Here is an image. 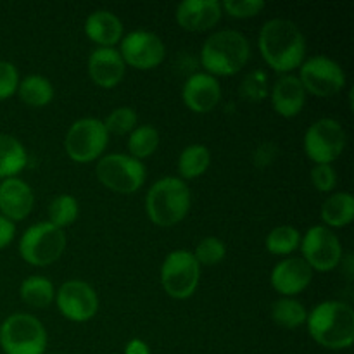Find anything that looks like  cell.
<instances>
[{
  "label": "cell",
  "mask_w": 354,
  "mask_h": 354,
  "mask_svg": "<svg viewBox=\"0 0 354 354\" xmlns=\"http://www.w3.org/2000/svg\"><path fill=\"white\" fill-rule=\"evenodd\" d=\"M258 45L266 64L282 75H290V71L301 68L306 57V38L303 31L296 23L282 17L263 24Z\"/></svg>",
  "instance_id": "obj_1"
},
{
  "label": "cell",
  "mask_w": 354,
  "mask_h": 354,
  "mask_svg": "<svg viewBox=\"0 0 354 354\" xmlns=\"http://www.w3.org/2000/svg\"><path fill=\"white\" fill-rule=\"evenodd\" d=\"M308 332L324 348L332 351L351 348L354 342V310L342 301H325L315 306L306 318Z\"/></svg>",
  "instance_id": "obj_2"
},
{
  "label": "cell",
  "mask_w": 354,
  "mask_h": 354,
  "mask_svg": "<svg viewBox=\"0 0 354 354\" xmlns=\"http://www.w3.org/2000/svg\"><path fill=\"white\" fill-rule=\"evenodd\" d=\"M251 57V44L242 33L221 30L211 35L201 48V62L211 76H234L245 68Z\"/></svg>",
  "instance_id": "obj_3"
},
{
  "label": "cell",
  "mask_w": 354,
  "mask_h": 354,
  "mask_svg": "<svg viewBox=\"0 0 354 354\" xmlns=\"http://www.w3.org/2000/svg\"><path fill=\"white\" fill-rule=\"evenodd\" d=\"M190 189L187 182L176 176H165L152 183L145 197V211L149 220L158 227H175L189 214Z\"/></svg>",
  "instance_id": "obj_4"
},
{
  "label": "cell",
  "mask_w": 354,
  "mask_h": 354,
  "mask_svg": "<svg viewBox=\"0 0 354 354\" xmlns=\"http://www.w3.org/2000/svg\"><path fill=\"white\" fill-rule=\"evenodd\" d=\"M0 346L6 354H44L47 332L33 315L14 313L0 325Z\"/></svg>",
  "instance_id": "obj_5"
},
{
  "label": "cell",
  "mask_w": 354,
  "mask_h": 354,
  "mask_svg": "<svg viewBox=\"0 0 354 354\" xmlns=\"http://www.w3.org/2000/svg\"><path fill=\"white\" fill-rule=\"evenodd\" d=\"M66 244L64 230L48 221H41L24 232L19 241V254L31 266H48L61 259Z\"/></svg>",
  "instance_id": "obj_6"
},
{
  "label": "cell",
  "mask_w": 354,
  "mask_h": 354,
  "mask_svg": "<svg viewBox=\"0 0 354 354\" xmlns=\"http://www.w3.org/2000/svg\"><path fill=\"white\" fill-rule=\"evenodd\" d=\"M109 144V133H107L104 121L97 118H82L69 127L64 138V149L69 159L75 162H92L102 158Z\"/></svg>",
  "instance_id": "obj_7"
},
{
  "label": "cell",
  "mask_w": 354,
  "mask_h": 354,
  "mask_svg": "<svg viewBox=\"0 0 354 354\" xmlns=\"http://www.w3.org/2000/svg\"><path fill=\"white\" fill-rule=\"evenodd\" d=\"M95 175L113 192L133 194L144 185L145 166L130 154H107L97 162Z\"/></svg>",
  "instance_id": "obj_8"
},
{
  "label": "cell",
  "mask_w": 354,
  "mask_h": 354,
  "mask_svg": "<svg viewBox=\"0 0 354 354\" xmlns=\"http://www.w3.org/2000/svg\"><path fill=\"white\" fill-rule=\"evenodd\" d=\"M348 135L342 124L332 118L315 121L304 133V152L315 165H332L342 156Z\"/></svg>",
  "instance_id": "obj_9"
},
{
  "label": "cell",
  "mask_w": 354,
  "mask_h": 354,
  "mask_svg": "<svg viewBox=\"0 0 354 354\" xmlns=\"http://www.w3.org/2000/svg\"><path fill=\"white\" fill-rule=\"evenodd\" d=\"M201 280V266L192 252L173 251L166 256L161 266V283L173 299H189L197 290Z\"/></svg>",
  "instance_id": "obj_10"
},
{
  "label": "cell",
  "mask_w": 354,
  "mask_h": 354,
  "mask_svg": "<svg viewBox=\"0 0 354 354\" xmlns=\"http://www.w3.org/2000/svg\"><path fill=\"white\" fill-rule=\"evenodd\" d=\"M297 78L303 83L306 93L315 97H332L341 92L346 85L344 69L327 55L304 59Z\"/></svg>",
  "instance_id": "obj_11"
},
{
  "label": "cell",
  "mask_w": 354,
  "mask_h": 354,
  "mask_svg": "<svg viewBox=\"0 0 354 354\" xmlns=\"http://www.w3.org/2000/svg\"><path fill=\"white\" fill-rule=\"evenodd\" d=\"M303 259L311 270L317 272H332L342 261V244L337 235L324 225L311 227L301 237Z\"/></svg>",
  "instance_id": "obj_12"
},
{
  "label": "cell",
  "mask_w": 354,
  "mask_h": 354,
  "mask_svg": "<svg viewBox=\"0 0 354 354\" xmlns=\"http://www.w3.org/2000/svg\"><path fill=\"white\" fill-rule=\"evenodd\" d=\"M55 304L64 318L76 324L92 320L99 311V296L90 283L68 280L55 290Z\"/></svg>",
  "instance_id": "obj_13"
},
{
  "label": "cell",
  "mask_w": 354,
  "mask_h": 354,
  "mask_svg": "<svg viewBox=\"0 0 354 354\" xmlns=\"http://www.w3.org/2000/svg\"><path fill=\"white\" fill-rule=\"evenodd\" d=\"M118 52L127 66L147 71V69L158 68L165 61L166 47L156 33L137 30L123 37Z\"/></svg>",
  "instance_id": "obj_14"
},
{
  "label": "cell",
  "mask_w": 354,
  "mask_h": 354,
  "mask_svg": "<svg viewBox=\"0 0 354 354\" xmlns=\"http://www.w3.org/2000/svg\"><path fill=\"white\" fill-rule=\"evenodd\" d=\"M182 99L192 113H211L221 100V86L214 76L207 73H194L183 85Z\"/></svg>",
  "instance_id": "obj_15"
},
{
  "label": "cell",
  "mask_w": 354,
  "mask_h": 354,
  "mask_svg": "<svg viewBox=\"0 0 354 354\" xmlns=\"http://www.w3.org/2000/svg\"><path fill=\"white\" fill-rule=\"evenodd\" d=\"M223 16L218 0H183L176 7V23L185 31L201 33L216 26Z\"/></svg>",
  "instance_id": "obj_16"
},
{
  "label": "cell",
  "mask_w": 354,
  "mask_h": 354,
  "mask_svg": "<svg viewBox=\"0 0 354 354\" xmlns=\"http://www.w3.org/2000/svg\"><path fill=\"white\" fill-rule=\"evenodd\" d=\"M313 280V270L303 258H286L277 263L272 272L273 289L283 297H292L310 287Z\"/></svg>",
  "instance_id": "obj_17"
},
{
  "label": "cell",
  "mask_w": 354,
  "mask_h": 354,
  "mask_svg": "<svg viewBox=\"0 0 354 354\" xmlns=\"http://www.w3.org/2000/svg\"><path fill=\"white\" fill-rule=\"evenodd\" d=\"M35 206V194L26 182L6 178L0 182V214L7 220L21 221L30 216Z\"/></svg>",
  "instance_id": "obj_18"
},
{
  "label": "cell",
  "mask_w": 354,
  "mask_h": 354,
  "mask_svg": "<svg viewBox=\"0 0 354 354\" xmlns=\"http://www.w3.org/2000/svg\"><path fill=\"white\" fill-rule=\"evenodd\" d=\"M88 76L100 88H114L121 83L127 73V64L116 48L97 47L88 57Z\"/></svg>",
  "instance_id": "obj_19"
},
{
  "label": "cell",
  "mask_w": 354,
  "mask_h": 354,
  "mask_svg": "<svg viewBox=\"0 0 354 354\" xmlns=\"http://www.w3.org/2000/svg\"><path fill=\"white\" fill-rule=\"evenodd\" d=\"M306 90L297 76L283 75L272 88V106L282 118H294L306 104Z\"/></svg>",
  "instance_id": "obj_20"
},
{
  "label": "cell",
  "mask_w": 354,
  "mask_h": 354,
  "mask_svg": "<svg viewBox=\"0 0 354 354\" xmlns=\"http://www.w3.org/2000/svg\"><path fill=\"white\" fill-rule=\"evenodd\" d=\"M123 23L111 10H95L85 21V35L99 47L114 48L123 40Z\"/></svg>",
  "instance_id": "obj_21"
},
{
  "label": "cell",
  "mask_w": 354,
  "mask_h": 354,
  "mask_svg": "<svg viewBox=\"0 0 354 354\" xmlns=\"http://www.w3.org/2000/svg\"><path fill=\"white\" fill-rule=\"evenodd\" d=\"M324 227L344 228L354 220V197L349 192L332 194L320 209Z\"/></svg>",
  "instance_id": "obj_22"
},
{
  "label": "cell",
  "mask_w": 354,
  "mask_h": 354,
  "mask_svg": "<svg viewBox=\"0 0 354 354\" xmlns=\"http://www.w3.org/2000/svg\"><path fill=\"white\" fill-rule=\"evenodd\" d=\"M28 165V152L16 137L0 133V178H14Z\"/></svg>",
  "instance_id": "obj_23"
},
{
  "label": "cell",
  "mask_w": 354,
  "mask_h": 354,
  "mask_svg": "<svg viewBox=\"0 0 354 354\" xmlns=\"http://www.w3.org/2000/svg\"><path fill=\"white\" fill-rule=\"evenodd\" d=\"M17 95L26 106L45 107L54 99V86L50 80L41 75H30L23 78L17 86Z\"/></svg>",
  "instance_id": "obj_24"
},
{
  "label": "cell",
  "mask_w": 354,
  "mask_h": 354,
  "mask_svg": "<svg viewBox=\"0 0 354 354\" xmlns=\"http://www.w3.org/2000/svg\"><path fill=\"white\" fill-rule=\"evenodd\" d=\"M211 165V152L206 145L192 144L182 151L178 158L180 178L194 180L203 176Z\"/></svg>",
  "instance_id": "obj_25"
},
{
  "label": "cell",
  "mask_w": 354,
  "mask_h": 354,
  "mask_svg": "<svg viewBox=\"0 0 354 354\" xmlns=\"http://www.w3.org/2000/svg\"><path fill=\"white\" fill-rule=\"evenodd\" d=\"M19 296L28 306L44 310V308L50 306L52 301L55 299V287L45 277L31 275L21 283Z\"/></svg>",
  "instance_id": "obj_26"
},
{
  "label": "cell",
  "mask_w": 354,
  "mask_h": 354,
  "mask_svg": "<svg viewBox=\"0 0 354 354\" xmlns=\"http://www.w3.org/2000/svg\"><path fill=\"white\" fill-rule=\"evenodd\" d=\"M159 142H161L159 131L151 124H142L128 135V152L131 158L142 161L145 158H151L158 151Z\"/></svg>",
  "instance_id": "obj_27"
},
{
  "label": "cell",
  "mask_w": 354,
  "mask_h": 354,
  "mask_svg": "<svg viewBox=\"0 0 354 354\" xmlns=\"http://www.w3.org/2000/svg\"><path fill=\"white\" fill-rule=\"evenodd\" d=\"M308 311L299 301L282 297L272 308V320L282 328H297L306 324Z\"/></svg>",
  "instance_id": "obj_28"
},
{
  "label": "cell",
  "mask_w": 354,
  "mask_h": 354,
  "mask_svg": "<svg viewBox=\"0 0 354 354\" xmlns=\"http://www.w3.org/2000/svg\"><path fill=\"white\" fill-rule=\"evenodd\" d=\"M299 230L290 225H280L266 235V251L275 256H289L301 245Z\"/></svg>",
  "instance_id": "obj_29"
},
{
  "label": "cell",
  "mask_w": 354,
  "mask_h": 354,
  "mask_svg": "<svg viewBox=\"0 0 354 354\" xmlns=\"http://www.w3.org/2000/svg\"><path fill=\"white\" fill-rule=\"evenodd\" d=\"M80 214V204L76 197L69 196V194H62L52 199L48 204V223L54 227L64 230L66 227L73 225Z\"/></svg>",
  "instance_id": "obj_30"
},
{
  "label": "cell",
  "mask_w": 354,
  "mask_h": 354,
  "mask_svg": "<svg viewBox=\"0 0 354 354\" xmlns=\"http://www.w3.org/2000/svg\"><path fill=\"white\" fill-rule=\"evenodd\" d=\"M137 113L131 107H116L104 121L109 135H130L137 128Z\"/></svg>",
  "instance_id": "obj_31"
},
{
  "label": "cell",
  "mask_w": 354,
  "mask_h": 354,
  "mask_svg": "<svg viewBox=\"0 0 354 354\" xmlns=\"http://www.w3.org/2000/svg\"><path fill=\"white\" fill-rule=\"evenodd\" d=\"M199 266H214L221 263L227 256V248L216 237H204L192 252Z\"/></svg>",
  "instance_id": "obj_32"
},
{
  "label": "cell",
  "mask_w": 354,
  "mask_h": 354,
  "mask_svg": "<svg viewBox=\"0 0 354 354\" xmlns=\"http://www.w3.org/2000/svg\"><path fill=\"white\" fill-rule=\"evenodd\" d=\"M268 78L263 71L249 73L241 85L242 97L249 102H261L265 97H268Z\"/></svg>",
  "instance_id": "obj_33"
},
{
  "label": "cell",
  "mask_w": 354,
  "mask_h": 354,
  "mask_svg": "<svg viewBox=\"0 0 354 354\" xmlns=\"http://www.w3.org/2000/svg\"><path fill=\"white\" fill-rule=\"evenodd\" d=\"M265 0H225L221 2V9L235 19H249L265 10Z\"/></svg>",
  "instance_id": "obj_34"
},
{
  "label": "cell",
  "mask_w": 354,
  "mask_h": 354,
  "mask_svg": "<svg viewBox=\"0 0 354 354\" xmlns=\"http://www.w3.org/2000/svg\"><path fill=\"white\" fill-rule=\"evenodd\" d=\"M19 73L9 61H0V100H7L17 92L19 86Z\"/></svg>",
  "instance_id": "obj_35"
},
{
  "label": "cell",
  "mask_w": 354,
  "mask_h": 354,
  "mask_svg": "<svg viewBox=\"0 0 354 354\" xmlns=\"http://www.w3.org/2000/svg\"><path fill=\"white\" fill-rule=\"evenodd\" d=\"M311 183L320 192H332L337 185V171L332 165H315L311 169Z\"/></svg>",
  "instance_id": "obj_36"
},
{
  "label": "cell",
  "mask_w": 354,
  "mask_h": 354,
  "mask_svg": "<svg viewBox=\"0 0 354 354\" xmlns=\"http://www.w3.org/2000/svg\"><path fill=\"white\" fill-rule=\"evenodd\" d=\"M277 156V147L273 144H263L261 147L256 149L254 152V162L259 168H266L270 162H273Z\"/></svg>",
  "instance_id": "obj_37"
},
{
  "label": "cell",
  "mask_w": 354,
  "mask_h": 354,
  "mask_svg": "<svg viewBox=\"0 0 354 354\" xmlns=\"http://www.w3.org/2000/svg\"><path fill=\"white\" fill-rule=\"evenodd\" d=\"M14 235H16V225L0 214V251L14 241Z\"/></svg>",
  "instance_id": "obj_38"
},
{
  "label": "cell",
  "mask_w": 354,
  "mask_h": 354,
  "mask_svg": "<svg viewBox=\"0 0 354 354\" xmlns=\"http://www.w3.org/2000/svg\"><path fill=\"white\" fill-rule=\"evenodd\" d=\"M124 354H151V349L142 339H131L124 348Z\"/></svg>",
  "instance_id": "obj_39"
}]
</instances>
